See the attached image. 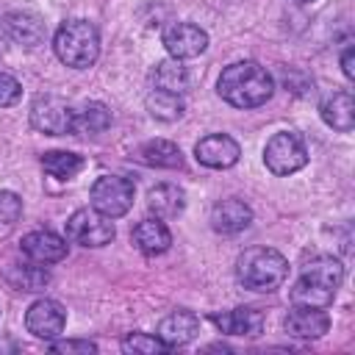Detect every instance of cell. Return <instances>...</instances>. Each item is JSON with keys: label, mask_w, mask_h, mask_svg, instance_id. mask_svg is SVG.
I'll use <instances>...</instances> for the list:
<instances>
[{"label": "cell", "mask_w": 355, "mask_h": 355, "mask_svg": "<svg viewBox=\"0 0 355 355\" xmlns=\"http://www.w3.org/2000/svg\"><path fill=\"white\" fill-rule=\"evenodd\" d=\"M216 89H219V97L230 103L233 108H255L272 97L275 83H272V75L261 64L236 61L222 69Z\"/></svg>", "instance_id": "6da1fadb"}, {"label": "cell", "mask_w": 355, "mask_h": 355, "mask_svg": "<svg viewBox=\"0 0 355 355\" xmlns=\"http://www.w3.org/2000/svg\"><path fill=\"white\" fill-rule=\"evenodd\" d=\"M236 277L244 288L275 291L288 277V261L272 247H250L236 261Z\"/></svg>", "instance_id": "7a4b0ae2"}, {"label": "cell", "mask_w": 355, "mask_h": 355, "mask_svg": "<svg viewBox=\"0 0 355 355\" xmlns=\"http://www.w3.org/2000/svg\"><path fill=\"white\" fill-rule=\"evenodd\" d=\"M53 50L61 64L72 69H86L97 61L100 55V36L97 28L86 19H69L55 31Z\"/></svg>", "instance_id": "3957f363"}, {"label": "cell", "mask_w": 355, "mask_h": 355, "mask_svg": "<svg viewBox=\"0 0 355 355\" xmlns=\"http://www.w3.org/2000/svg\"><path fill=\"white\" fill-rule=\"evenodd\" d=\"M263 164L272 175H280V178L294 175L297 169H302L308 164L305 141L297 133H288V130L275 133L263 147Z\"/></svg>", "instance_id": "277c9868"}, {"label": "cell", "mask_w": 355, "mask_h": 355, "mask_svg": "<svg viewBox=\"0 0 355 355\" xmlns=\"http://www.w3.org/2000/svg\"><path fill=\"white\" fill-rule=\"evenodd\" d=\"M133 183L122 175H100L94 183H92V208H97L100 214H105L108 219H116V216H125L133 205Z\"/></svg>", "instance_id": "5b68a950"}, {"label": "cell", "mask_w": 355, "mask_h": 355, "mask_svg": "<svg viewBox=\"0 0 355 355\" xmlns=\"http://www.w3.org/2000/svg\"><path fill=\"white\" fill-rule=\"evenodd\" d=\"M67 236L80 247H105L114 241V222L97 208H78L67 219Z\"/></svg>", "instance_id": "8992f818"}, {"label": "cell", "mask_w": 355, "mask_h": 355, "mask_svg": "<svg viewBox=\"0 0 355 355\" xmlns=\"http://www.w3.org/2000/svg\"><path fill=\"white\" fill-rule=\"evenodd\" d=\"M72 108L67 105L64 97L55 94H42L31 105V125L47 136H64L72 133Z\"/></svg>", "instance_id": "52a82bcc"}, {"label": "cell", "mask_w": 355, "mask_h": 355, "mask_svg": "<svg viewBox=\"0 0 355 355\" xmlns=\"http://www.w3.org/2000/svg\"><path fill=\"white\" fill-rule=\"evenodd\" d=\"M25 327H28L31 336L44 338V341H53L67 327V311L55 300H47V297L44 300H36L28 308V313H25Z\"/></svg>", "instance_id": "ba28073f"}, {"label": "cell", "mask_w": 355, "mask_h": 355, "mask_svg": "<svg viewBox=\"0 0 355 355\" xmlns=\"http://www.w3.org/2000/svg\"><path fill=\"white\" fill-rule=\"evenodd\" d=\"M164 47L172 58H197L208 47V33L191 22H172L164 31Z\"/></svg>", "instance_id": "9c48e42d"}, {"label": "cell", "mask_w": 355, "mask_h": 355, "mask_svg": "<svg viewBox=\"0 0 355 355\" xmlns=\"http://www.w3.org/2000/svg\"><path fill=\"white\" fill-rule=\"evenodd\" d=\"M194 155H197V161H200L202 166L227 169V166H233V164L239 161L241 147H239L236 139H230V136H225V133H211V136H205V139L197 141Z\"/></svg>", "instance_id": "30bf717a"}, {"label": "cell", "mask_w": 355, "mask_h": 355, "mask_svg": "<svg viewBox=\"0 0 355 355\" xmlns=\"http://www.w3.org/2000/svg\"><path fill=\"white\" fill-rule=\"evenodd\" d=\"M19 247L33 263H44V266L67 258V241L50 230H33V233L22 236Z\"/></svg>", "instance_id": "8fae6325"}, {"label": "cell", "mask_w": 355, "mask_h": 355, "mask_svg": "<svg viewBox=\"0 0 355 355\" xmlns=\"http://www.w3.org/2000/svg\"><path fill=\"white\" fill-rule=\"evenodd\" d=\"M283 327L294 338H319V336H324L330 330V316L324 313V308H302V305H294L286 313Z\"/></svg>", "instance_id": "7c38bea8"}, {"label": "cell", "mask_w": 355, "mask_h": 355, "mask_svg": "<svg viewBox=\"0 0 355 355\" xmlns=\"http://www.w3.org/2000/svg\"><path fill=\"white\" fill-rule=\"evenodd\" d=\"M197 333H200V319L191 311H172L169 316L161 319L155 336L172 349V347H183V344L194 341Z\"/></svg>", "instance_id": "4fadbf2b"}, {"label": "cell", "mask_w": 355, "mask_h": 355, "mask_svg": "<svg viewBox=\"0 0 355 355\" xmlns=\"http://www.w3.org/2000/svg\"><path fill=\"white\" fill-rule=\"evenodd\" d=\"M3 31L8 33V39H14L22 47H36L44 39V22L42 17L31 14V11H11L3 17Z\"/></svg>", "instance_id": "5bb4252c"}, {"label": "cell", "mask_w": 355, "mask_h": 355, "mask_svg": "<svg viewBox=\"0 0 355 355\" xmlns=\"http://www.w3.org/2000/svg\"><path fill=\"white\" fill-rule=\"evenodd\" d=\"M250 222H252V211L241 200H222L211 208V227L216 233H239L250 227Z\"/></svg>", "instance_id": "9a60e30c"}, {"label": "cell", "mask_w": 355, "mask_h": 355, "mask_svg": "<svg viewBox=\"0 0 355 355\" xmlns=\"http://www.w3.org/2000/svg\"><path fill=\"white\" fill-rule=\"evenodd\" d=\"M214 324L227 336H258L263 330V313L255 308H233L227 313H216Z\"/></svg>", "instance_id": "2e32d148"}, {"label": "cell", "mask_w": 355, "mask_h": 355, "mask_svg": "<svg viewBox=\"0 0 355 355\" xmlns=\"http://www.w3.org/2000/svg\"><path fill=\"white\" fill-rule=\"evenodd\" d=\"M319 114L324 119V125H330L333 130L349 133L355 128V100L349 92H333L322 105Z\"/></svg>", "instance_id": "e0dca14e"}, {"label": "cell", "mask_w": 355, "mask_h": 355, "mask_svg": "<svg viewBox=\"0 0 355 355\" xmlns=\"http://www.w3.org/2000/svg\"><path fill=\"white\" fill-rule=\"evenodd\" d=\"M133 244L144 252V255H161L169 250L172 244V233L169 227L155 216V219H144L133 227Z\"/></svg>", "instance_id": "ac0fdd59"}, {"label": "cell", "mask_w": 355, "mask_h": 355, "mask_svg": "<svg viewBox=\"0 0 355 355\" xmlns=\"http://www.w3.org/2000/svg\"><path fill=\"white\" fill-rule=\"evenodd\" d=\"M186 205V194L183 189L172 186V183H158L147 191V208L158 216V219H172L183 211Z\"/></svg>", "instance_id": "d6986e66"}, {"label": "cell", "mask_w": 355, "mask_h": 355, "mask_svg": "<svg viewBox=\"0 0 355 355\" xmlns=\"http://www.w3.org/2000/svg\"><path fill=\"white\" fill-rule=\"evenodd\" d=\"M139 161L147 164V166H161V169H175L183 164V153L178 144L166 141V139H153V141H144L139 147Z\"/></svg>", "instance_id": "ffe728a7"}, {"label": "cell", "mask_w": 355, "mask_h": 355, "mask_svg": "<svg viewBox=\"0 0 355 355\" xmlns=\"http://www.w3.org/2000/svg\"><path fill=\"white\" fill-rule=\"evenodd\" d=\"M111 125V111L103 103H86L80 111L72 114V133L78 136H97L108 130Z\"/></svg>", "instance_id": "44dd1931"}, {"label": "cell", "mask_w": 355, "mask_h": 355, "mask_svg": "<svg viewBox=\"0 0 355 355\" xmlns=\"http://www.w3.org/2000/svg\"><path fill=\"white\" fill-rule=\"evenodd\" d=\"M153 83L161 92H172V94H183L189 89V72L180 64V58H166L158 61L153 69Z\"/></svg>", "instance_id": "7402d4cb"}, {"label": "cell", "mask_w": 355, "mask_h": 355, "mask_svg": "<svg viewBox=\"0 0 355 355\" xmlns=\"http://www.w3.org/2000/svg\"><path fill=\"white\" fill-rule=\"evenodd\" d=\"M302 277H311V280H316V283H322V286L336 291L341 286V280H344V266L333 255H316L302 266Z\"/></svg>", "instance_id": "603a6c76"}, {"label": "cell", "mask_w": 355, "mask_h": 355, "mask_svg": "<svg viewBox=\"0 0 355 355\" xmlns=\"http://www.w3.org/2000/svg\"><path fill=\"white\" fill-rule=\"evenodd\" d=\"M333 297H336L333 288H327V286H322L311 277H302V275L291 286V302L302 305V308H327L333 302Z\"/></svg>", "instance_id": "cb8c5ba5"}, {"label": "cell", "mask_w": 355, "mask_h": 355, "mask_svg": "<svg viewBox=\"0 0 355 355\" xmlns=\"http://www.w3.org/2000/svg\"><path fill=\"white\" fill-rule=\"evenodd\" d=\"M6 280L17 288V291H42L50 283V275L44 269V263H17L6 272Z\"/></svg>", "instance_id": "d4e9b609"}, {"label": "cell", "mask_w": 355, "mask_h": 355, "mask_svg": "<svg viewBox=\"0 0 355 355\" xmlns=\"http://www.w3.org/2000/svg\"><path fill=\"white\" fill-rule=\"evenodd\" d=\"M42 166L47 175H53L58 180H69L83 169V158L75 153H67V150H53V153L42 155Z\"/></svg>", "instance_id": "484cf974"}, {"label": "cell", "mask_w": 355, "mask_h": 355, "mask_svg": "<svg viewBox=\"0 0 355 355\" xmlns=\"http://www.w3.org/2000/svg\"><path fill=\"white\" fill-rule=\"evenodd\" d=\"M147 108L155 119H178L183 114V103H180V94H172V92H161L155 89L153 94H147Z\"/></svg>", "instance_id": "4316f807"}, {"label": "cell", "mask_w": 355, "mask_h": 355, "mask_svg": "<svg viewBox=\"0 0 355 355\" xmlns=\"http://www.w3.org/2000/svg\"><path fill=\"white\" fill-rule=\"evenodd\" d=\"M122 349H125V352H133V355H155V352H166L169 347H166V344H164L158 336H147V333H130V336H125Z\"/></svg>", "instance_id": "83f0119b"}, {"label": "cell", "mask_w": 355, "mask_h": 355, "mask_svg": "<svg viewBox=\"0 0 355 355\" xmlns=\"http://www.w3.org/2000/svg\"><path fill=\"white\" fill-rule=\"evenodd\" d=\"M50 349L64 352V355H92V352H97V344L89 338H67V341H53Z\"/></svg>", "instance_id": "f1b7e54d"}, {"label": "cell", "mask_w": 355, "mask_h": 355, "mask_svg": "<svg viewBox=\"0 0 355 355\" xmlns=\"http://www.w3.org/2000/svg\"><path fill=\"white\" fill-rule=\"evenodd\" d=\"M22 216V200L14 191H0V225H11Z\"/></svg>", "instance_id": "f546056e"}, {"label": "cell", "mask_w": 355, "mask_h": 355, "mask_svg": "<svg viewBox=\"0 0 355 355\" xmlns=\"http://www.w3.org/2000/svg\"><path fill=\"white\" fill-rule=\"evenodd\" d=\"M19 97H22V86H19V80H17L14 75H8V72H0V108L14 105Z\"/></svg>", "instance_id": "4dcf8cb0"}, {"label": "cell", "mask_w": 355, "mask_h": 355, "mask_svg": "<svg viewBox=\"0 0 355 355\" xmlns=\"http://www.w3.org/2000/svg\"><path fill=\"white\" fill-rule=\"evenodd\" d=\"M341 69H344V75L352 80L355 78V50L352 47H347L344 53H341Z\"/></svg>", "instance_id": "1f68e13d"}, {"label": "cell", "mask_w": 355, "mask_h": 355, "mask_svg": "<svg viewBox=\"0 0 355 355\" xmlns=\"http://www.w3.org/2000/svg\"><path fill=\"white\" fill-rule=\"evenodd\" d=\"M294 3H313V0H294Z\"/></svg>", "instance_id": "d6a6232c"}, {"label": "cell", "mask_w": 355, "mask_h": 355, "mask_svg": "<svg viewBox=\"0 0 355 355\" xmlns=\"http://www.w3.org/2000/svg\"><path fill=\"white\" fill-rule=\"evenodd\" d=\"M0 55H3V39H0Z\"/></svg>", "instance_id": "836d02e7"}]
</instances>
